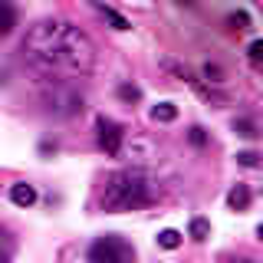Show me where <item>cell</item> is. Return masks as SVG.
<instances>
[{
    "label": "cell",
    "mask_w": 263,
    "mask_h": 263,
    "mask_svg": "<svg viewBox=\"0 0 263 263\" xmlns=\"http://www.w3.org/2000/svg\"><path fill=\"white\" fill-rule=\"evenodd\" d=\"M191 237H194V240H208V237H211V224L204 217H194L191 220Z\"/></svg>",
    "instance_id": "5bb4252c"
},
{
    "label": "cell",
    "mask_w": 263,
    "mask_h": 263,
    "mask_svg": "<svg viewBox=\"0 0 263 263\" xmlns=\"http://www.w3.org/2000/svg\"><path fill=\"white\" fill-rule=\"evenodd\" d=\"M237 164H243V168H257L260 155L257 152H240V155H237Z\"/></svg>",
    "instance_id": "2e32d148"
},
{
    "label": "cell",
    "mask_w": 263,
    "mask_h": 263,
    "mask_svg": "<svg viewBox=\"0 0 263 263\" xmlns=\"http://www.w3.org/2000/svg\"><path fill=\"white\" fill-rule=\"evenodd\" d=\"M40 102H43V112L56 115V119H72V115L82 112V102H86V96L79 92L72 82L66 79H53L43 86V92H40Z\"/></svg>",
    "instance_id": "3957f363"
},
{
    "label": "cell",
    "mask_w": 263,
    "mask_h": 263,
    "mask_svg": "<svg viewBox=\"0 0 263 263\" xmlns=\"http://www.w3.org/2000/svg\"><path fill=\"white\" fill-rule=\"evenodd\" d=\"M92 10H96L99 16H102V20H105V23H112V30H128V20H125V16H122V13H115V10H112V7H102V4H92Z\"/></svg>",
    "instance_id": "9c48e42d"
},
{
    "label": "cell",
    "mask_w": 263,
    "mask_h": 263,
    "mask_svg": "<svg viewBox=\"0 0 263 263\" xmlns=\"http://www.w3.org/2000/svg\"><path fill=\"white\" fill-rule=\"evenodd\" d=\"M119 99H122V102H138V99H142V89L132 86V82H125V86H119Z\"/></svg>",
    "instance_id": "9a60e30c"
},
{
    "label": "cell",
    "mask_w": 263,
    "mask_h": 263,
    "mask_svg": "<svg viewBox=\"0 0 263 263\" xmlns=\"http://www.w3.org/2000/svg\"><path fill=\"white\" fill-rule=\"evenodd\" d=\"M152 119H155V122H175V119H178V105H175V102L155 105V109H152Z\"/></svg>",
    "instance_id": "8fae6325"
},
{
    "label": "cell",
    "mask_w": 263,
    "mask_h": 263,
    "mask_svg": "<svg viewBox=\"0 0 263 263\" xmlns=\"http://www.w3.org/2000/svg\"><path fill=\"white\" fill-rule=\"evenodd\" d=\"M158 247H164V250H178V247H181V234H178V230H161V234H158Z\"/></svg>",
    "instance_id": "7c38bea8"
},
{
    "label": "cell",
    "mask_w": 263,
    "mask_h": 263,
    "mask_svg": "<svg viewBox=\"0 0 263 263\" xmlns=\"http://www.w3.org/2000/svg\"><path fill=\"white\" fill-rule=\"evenodd\" d=\"M187 138H191V145L194 148H204V145H208V135H204V128H191V132H187Z\"/></svg>",
    "instance_id": "e0dca14e"
},
{
    "label": "cell",
    "mask_w": 263,
    "mask_h": 263,
    "mask_svg": "<svg viewBox=\"0 0 263 263\" xmlns=\"http://www.w3.org/2000/svg\"><path fill=\"white\" fill-rule=\"evenodd\" d=\"M135 260V250L125 237L119 234H105V237H96L89 243V253H86V263H132Z\"/></svg>",
    "instance_id": "277c9868"
},
{
    "label": "cell",
    "mask_w": 263,
    "mask_h": 263,
    "mask_svg": "<svg viewBox=\"0 0 263 263\" xmlns=\"http://www.w3.org/2000/svg\"><path fill=\"white\" fill-rule=\"evenodd\" d=\"M227 208L230 211H247V208H250V187H247V184H234V187H230Z\"/></svg>",
    "instance_id": "52a82bcc"
},
{
    "label": "cell",
    "mask_w": 263,
    "mask_h": 263,
    "mask_svg": "<svg viewBox=\"0 0 263 263\" xmlns=\"http://www.w3.org/2000/svg\"><path fill=\"white\" fill-rule=\"evenodd\" d=\"M96 142H99V148H102L105 155L115 158V155L122 152V142H125V128H122L115 119L99 115V119H96Z\"/></svg>",
    "instance_id": "5b68a950"
},
{
    "label": "cell",
    "mask_w": 263,
    "mask_h": 263,
    "mask_svg": "<svg viewBox=\"0 0 263 263\" xmlns=\"http://www.w3.org/2000/svg\"><path fill=\"white\" fill-rule=\"evenodd\" d=\"M10 201L16 208H30V204H36V187L27 184V181H20V184L10 187Z\"/></svg>",
    "instance_id": "8992f818"
},
{
    "label": "cell",
    "mask_w": 263,
    "mask_h": 263,
    "mask_svg": "<svg viewBox=\"0 0 263 263\" xmlns=\"http://www.w3.org/2000/svg\"><path fill=\"white\" fill-rule=\"evenodd\" d=\"M27 60L46 76H86L96 66V43L69 20H40L23 40Z\"/></svg>",
    "instance_id": "6da1fadb"
},
{
    "label": "cell",
    "mask_w": 263,
    "mask_h": 263,
    "mask_svg": "<svg viewBox=\"0 0 263 263\" xmlns=\"http://www.w3.org/2000/svg\"><path fill=\"white\" fill-rule=\"evenodd\" d=\"M234 132H237L240 138H257V135H260L257 125H253V119H237V122H234Z\"/></svg>",
    "instance_id": "4fadbf2b"
},
{
    "label": "cell",
    "mask_w": 263,
    "mask_h": 263,
    "mask_svg": "<svg viewBox=\"0 0 263 263\" xmlns=\"http://www.w3.org/2000/svg\"><path fill=\"white\" fill-rule=\"evenodd\" d=\"M13 253H16V237H13L10 227L0 224V263H10Z\"/></svg>",
    "instance_id": "ba28073f"
},
{
    "label": "cell",
    "mask_w": 263,
    "mask_h": 263,
    "mask_svg": "<svg viewBox=\"0 0 263 263\" xmlns=\"http://www.w3.org/2000/svg\"><path fill=\"white\" fill-rule=\"evenodd\" d=\"M16 27V10L10 4H0V36H7Z\"/></svg>",
    "instance_id": "30bf717a"
},
{
    "label": "cell",
    "mask_w": 263,
    "mask_h": 263,
    "mask_svg": "<svg viewBox=\"0 0 263 263\" xmlns=\"http://www.w3.org/2000/svg\"><path fill=\"white\" fill-rule=\"evenodd\" d=\"M257 237H260V243H263V224H260V227H257Z\"/></svg>",
    "instance_id": "44dd1931"
},
{
    "label": "cell",
    "mask_w": 263,
    "mask_h": 263,
    "mask_svg": "<svg viewBox=\"0 0 263 263\" xmlns=\"http://www.w3.org/2000/svg\"><path fill=\"white\" fill-rule=\"evenodd\" d=\"M220 263H263V260H253V257H227V260H220Z\"/></svg>",
    "instance_id": "ffe728a7"
},
{
    "label": "cell",
    "mask_w": 263,
    "mask_h": 263,
    "mask_svg": "<svg viewBox=\"0 0 263 263\" xmlns=\"http://www.w3.org/2000/svg\"><path fill=\"white\" fill-rule=\"evenodd\" d=\"M158 197H161V181H158L155 171H148V168H122V171H112V175L105 178L102 208L112 211V214L142 211V208L158 204Z\"/></svg>",
    "instance_id": "7a4b0ae2"
},
{
    "label": "cell",
    "mask_w": 263,
    "mask_h": 263,
    "mask_svg": "<svg viewBox=\"0 0 263 263\" xmlns=\"http://www.w3.org/2000/svg\"><path fill=\"white\" fill-rule=\"evenodd\" d=\"M230 27H234V30H247V27H250V16H247L243 10L234 13V16H230Z\"/></svg>",
    "instance_id": "d6986e66"
},
{
    "label": "cell",
    "mask_w": 263,
    "mask_h": 263,
    "mask_svg": "<svg viewBox=\"0 0 263 263\" xmlns=\"http://www.w3.org/2000/svg\"><path fill=\"white\" fill-rule=\"evenodd\" d=\"M247 56H250L253 63H263V40H253L250 49H247Z\"/></svg>",
    "instance_id": "ac0fdd59"
}]
</instances>
